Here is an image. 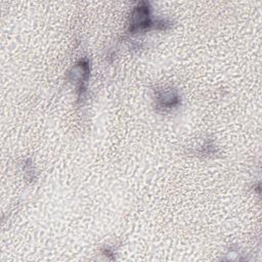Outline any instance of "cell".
<instances>
[{
  "mask_svg": "<svg viewBox=\"0 0 262 262\" xmlns=\"http://www.w3.org/2000/svg\"><path fill=\"white\" fill-rule=\"evenodd\" d=\"M152 26V23L149 18V10L146 3H141L136 7L131 15L130 23V32H136L140 30L148 29Z\"/></svg>",
  "mask_w": 262,
  "mask_h": 262,
  "instance_id": "obj_1",
  "label": "cell"
},
{
  "mask_svg": "<svg viewBox=\"0 0 262 262\" xmlns=\"http://www.w3.org/2000/svg\"><path fill=\"white\" fill-rule=\"evenodd\" d=\"M178 102H179V97L171 91H165L158 95V104L161 107L171 108L177 105Z\"/></svg>",
  "mask_w": 262,
  "mask_h": 262,
  "instance_id": "obj_2",
  "label": "cell"
}]
</instances>
